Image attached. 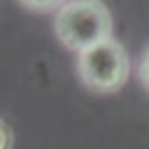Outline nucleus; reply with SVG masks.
Returning a JSON list of instances; mask_svg holds the SVG:
<instances>
[{
    "instance_id": "1",
    "label": "nucleus",
    "mask_w": 149,
    "mask_h": 149,
    "mask_svg": "<svg viewBox=\"0 0 149 149\" xmlns=\"http://www.w3.org/2000/svg\"><path fill=\"white\" fill-rule=\"evenodd\" d=\"M54 33L70 51H86L112 40V14L100 0H68L54 16Z\"/></svg>"
},
{
    "instance_id": "2",
    "label": "nucleus",
    "mask_w": 149,
    "mask_h": 149,
    "mask_svg": "<svg viewBox=\"0 0 149 149\" xmlns=\"http://www.w3.org/2000/svg\"><path fill=\"white\" fill-rule=\"evenodd\" d=\"M77 72L81 84L93 93H116L128 79L130 61L116 40H105L77 56Z\"/></svg>"
},
{
    "instance_id": "3",
    "label": "nucleus",
    "mask_w": 149,
    "mask_h": 149,
    "mask_svg": "<svg viewBox=\"0 0 149 149\" xmlns=\"http://www.w3.org/2000/svg\"><path fill=\"white\" fill-rule=\"evenodd\" d=\"M23 7L28 9H35V12H51V9H61L68 0H19Z\"/></svg>"
},
{
    "instance_id": "4",
    "label": "nucleus",
    "mask_w": 149,
    "mask_h": 149,
    "mask_svg": "<svg viewBox=\"0 0 149 149\" xmlns=\"http://www.w3.org/2000/svg\"><path fill=\"white\" fill-rule=\"evenodd\" d=\"M12 147H14V130L0 116V149H12Z\"/></svg>"
},
{
    "instance_id": "5",
    "label": "nucleus",
    "mask_w": 149,
    "mask_h": 149,
    "mask_svg": "<svg viewBox=\"0 0 149 149\" xmlns=\"http://www.w3.org/2000/svg\"><path fill=\"white\" fill-rule=\"evenodd\" d=\"M140 79H142V84L149 88V49L144 51V56H142V61H140Z\"/></svg>"
}]
</instances>
